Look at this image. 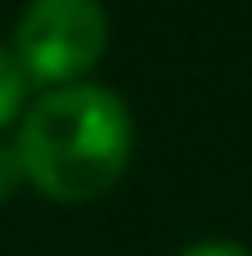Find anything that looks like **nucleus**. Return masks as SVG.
<instances>
[{
    "label": "nucleus",
    "instance_id": "nucleus-1",
    "mask_svg": "<svg viewBox=\"0 0 252 256\" xmlns=\"http://www.w3.org/2000/svg\"><path fill=\"white\" fill-rule=\"evenodd\" d=\"M131 144L135 122L126 99L95 81L45 90L27 104L14 140L27 184L54 202H90L108 194L131 162Z\"/></svg>",
    "mask_w": 252,
    "mask_h": 256
},
{
    "label": "nucleus",
    "instance_id": "nucleus-2",
    "mask_svg": "<svg viewBox=\"0 0 252 256\" xmlns=\"http://www.w3.org/2000/svg\"><path fill=\"white\" fill-rule=\"evenodd\" d=\"M108 50V14L95 0H32L14 27V58L36 86L81 81Z\"/></svg>",
    "mask_w": 252,
    "mask_h": 256
},
{
    "label": "nucleus",
    "instance_id": "nucleus-3",
    "mask_svg": "<svg viewBox=\"0 0 252 256\" xmlns=\"http://www.w3.org/2000/svg\"><path fill=\"white\" fill-rule=\"evenodd\" d=\"M27 90H32V81H27L23 63L14 58V50L0 45V126H9L14 117L27 112Z\"/></svg>",
    "mask_w": 252,
    "mask_h": 256
},
{
    "label": "nucleus",
    "instance_id": "nucleus-4",
    "mask_svg": "<svg viewBox=\"0 0 252 256\" xmlns=\"http://www.w3.org/2000/svg\"><path fill=\"white\" fill-rule=\"evenodd\" d=\"M18 184H27V176H23V158H18V148L14 144H5L0 140V202L5 198H14V189Z\"/></svg>",
    "mask_w": 252,
    "mask_h": 256
},
{
    "label": "nucleus",
    "instance_id": "nucleus-5",
    "mask_svg": "<svg viewBox=\"0 0 252 256\" xmlns=\"http://www.w3.org/2000/svg\"><path fill=\"white\" fill-rule=\"evenodd\" d=\"M176 256H252V252L243 243H230V238H203V243H189Z\"/></svg>",
    "mask_w": 252,
    "mask_h": 256
}]
</instances>
